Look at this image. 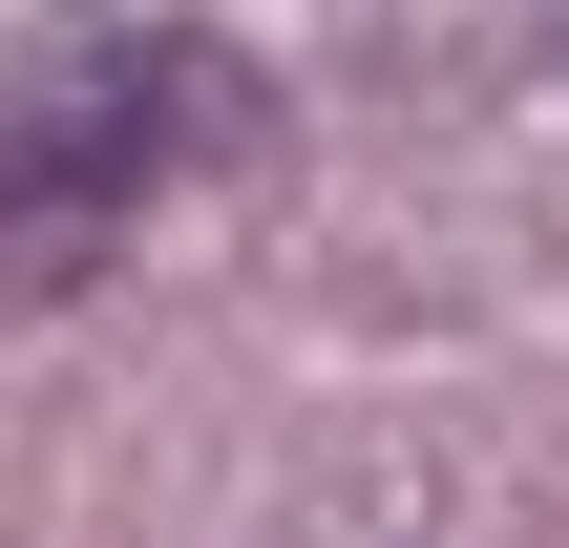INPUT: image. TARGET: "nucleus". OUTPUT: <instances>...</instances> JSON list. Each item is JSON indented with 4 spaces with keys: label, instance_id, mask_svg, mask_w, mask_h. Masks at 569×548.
<instances>
[{
    "label": "nucleus",
    "instance_id": "f257e3e1",
    "mask_svg": "<svg viewBox=\"0 0 569 548\" xmlns=\"http://www.w3.org/2000/svg\"><path fill=\"white\" fill-rule=\"evenodd\" d=\"M211 106H232V84L169 63V42H84V63H42V84H0V275L63 296V275L127 232V190H148Z\"/></svg>",
    "mask_w": 569,
    "mask_h": 548
}]
</instances>
